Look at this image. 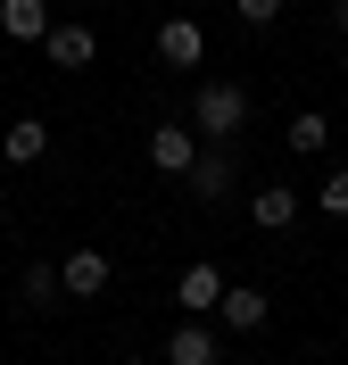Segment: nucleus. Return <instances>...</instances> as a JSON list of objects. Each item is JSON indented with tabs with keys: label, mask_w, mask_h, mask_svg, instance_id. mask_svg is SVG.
Here are the masks:
<instances>
[{
	"label": "nucleus",
	"mask_w": 348,
	"mask_h": 365,
	"mask_svg": "<svg viewBox=\"0 0 348 365\" xmlns=\"http://www.w3.org/2000/svg\"><path fill=\"white\" fill-rule=\"evenodd\" d=\"M191 125L208 133V150H224V141L249 125V91H241V83H199V91H191Z\"/></svg>",
	"instance_id": "1"
},
{
	"label": "nucleus",
	"mask_w": 348,
	"mask_h": 365,
	"mask_svg": "<svg viewBox=\"0 0 348 365\" xmlns=\"http://www.w3.org/2000/svg\"><path fill=\"white\" fill-rule=\"evenodd\" d=\"M149 166H158V175H191V166H199L191 125H158V133H149Z\"/></svg>",
	"instance_id": "2"
},
{
	"label": "nucleus",
	"mask_w": 348,
	"mask_h": 365,
	"mask_svg": "<svg viewBox=\"0 0 348 365\" xmlns=\"http://www.w3.org/2000/svg\"><path fill=\"white\" fill-rule=\"evenodd\" d=\"M158 58L166 67H199V58H208V34H199L191 17H166L158 25Z\"/></svg>",
	"instance_id": "3"
},
{
	"label": "nucleus",
	"mask_w": 348,
	"mask_h": 365,
	"mask_svg": "<svg viewBox=\"0 0 348 365\" xmlns=\"http://www.w3.org/2000/svg\"><path fill=\"white\" fill-rule=\"evenodd\" d=\"M58 291H75V299H100V291H108V250H75L67 266H58Z\"/></svg>",
	"instance_id": "4"
},
{
	"label": "nucleus",
	"mask_w": 348,
	"mask_h": 365,
	"mask_svg": "<svg viewBox=\"0 0 348 365\" xmlns=\"http://www.w3.org/2000/svg\"><path fill=\"white\" fill-rule=\"evenodd\" d=\"M42 50H50V67H67V75H75V67H92L100 34H92V25H50V42H42Z\"/></svg>",
	"instance_id": "5"
},
{
	"label": "nucleus",
	"mask_w": 348,
	"mask_h": 365,
	"mask_svg": "<svg viewBox=\"0 0 348 365\" xmlns=\"http://www.w3.org/2000/svg\"><path fill=\"white\" fill-rule=\"evenodd\" d=\"M0 34L9 42H50V9L42 0H0Z\"/></svg>",
	"instance_id": "6"
},
{
	"label": "nucleus",
	"mask_w": 348,
	"mask_h": 365,
	"mask_svg": "<svg viewBox=\"0 0 348 365\" xmlns=\"http://www.w3.org/2000/svg\"><path fill=\"white\" fill-rule=\"evenodd\" d=\"M0 158H9V166H42V158H50L42 116H17V125H9V141H0Z\"/></svg>",
	"instance_id": "7"
},
{
	"label": "nucleus",
	"mask_w": 348,
	"mask_h": 365,
	"mask_svg": "<svg viewBox=\"0 0 348 365\" xmlns=\"http://www.w3.org/2000/svg\"><path fill=\"white\" fill-rule=\"evenodd\" d=\"M174 307H191V316H199V307H224V274H216V266H183Z\"/></svg>",
	"instance_id": "8"
},
{
	"label": "nucleus",
	"mask_w": 348,
	"mask_h": 365,
	"mask_svg": "<svg viewBox=\"0 0 348 365\" xmlns=\"http://www.w3.org/2000/svg\"><path fill=\"white\" fill-rule=\"evenodd\" d=\"M249 225H265V232H282V225H299V191H282V182H265L249 200Z\"/></svg>",
	"instance_id": "9"
},
{
	"label": "nucleus",
	"mask_w": 348,
	"mask_h": 365,
	"mask_svg": "<svg viewBox=\"0 0 348 365\" xmlns=\"http://www.w3.org/2000/svg\"><path fill=\"white\" fill-rule=\"evenodd\" d=\"M191 191H199V200H224V191H232V150H199V166H191Z\"/></svg>",
	"instance_id": "10"
},
{
	"label": "nucleus",
	"mask_w": 348,
	"mask_h": 365,
	"mask_svg": "<svg viewBox=\"0 0 348 365\" xmlns=\"http://www.w3.org/2000/svg\"><path fill=\"white\" fill-rule=\"evenodd\" d=\"M216 316H224V332H257L274 307H265V291H224V307H216Z\"/></svg>",
	"instance_id": "11"
},
{
	"label": "nucleus",
	"mask_w": 348,
	"mask_h": 365,
	"mask_svg": "<svg viewBox=\"0 0 348 365\" xmlns=\"http://www.w3.org/2000/svg\"><path fill=\"white\" fill-rule=\"evenodd\" d=\"M166 357H174V365H216V332H208V324H183V332L166 341Z\"/></svg>",
	"instance_id": "12"
},
{
	"label": "nucleus",
	"mask_w": 348,
	"mask_h": 365,
	"mask_svg": "<svg viewBox=\"0 0 348 365\" xmlns=\"http://www.w3.org/2000/svg\"><path fill=\"white\" fill-rule=\"evenodd\" d=\"M324 141H332V116H315V108H299V116H290V150H299V158H315Z\"/></svg>",
	"instance_id": "13"
},
{
	"label": "nucleus",
	"mask_w": 348,
	"mask_h": 365,
	"mask_svg": "<svg viewBox=\"0 0 348 365\" xmlns=\"http://www.w3.org/2000/svg\"><path fill=\"white\" fill-rule=\"evenodd\" d=\"M324 216H348V166H340V175H324Z\"/></svg>",
	"instance_id": "14"
},
{
	"label": "nucleus",
	"mask_w": 348,
	"mask_h": 365,
	"mask_svg": "<svg viewBox=\"0 0 348 365\" xmlns=\"http://www.w3.org/2000/svg\"><path fill=\"white\" fill-rule=\"evenodd\" d=\"M282 17V0H241V25H274Z\"/></svg>",
	"instance_id": "15"
},
{
	"label": "nucleus",
	"mask_w": 348,
	"mask_h": 365,
	"mask_svg": "<svg viewBox=\"0 0 348 365\" xmlns=\"http://www.w3.org/2000/svg\"><path fill=\"white\" fill-rule=\"evenodd\" d=\"M340 34H348V0H340Z\"/></svg>",
	"instance_id": "16"
},
{
	"label": "nucleus",
	"mask_w": 348,
	"mask_h": 365,
	"mask_svg": "<svg viewBox=\"0 0 348 365\" xmlns=\"http://www.w3.org/2000/svg\"><path fill=\"white\" fill-rule=\"evenodd\" d=\"M0 182H9V158H0Z\"/></svg>",
	"instance_id": "17"
}]
</instances>
